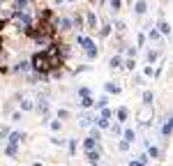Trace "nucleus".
Instances as JSON below:
<instances>
[{
  "instance_id": "nucleus-1",
  "label": "nucleus",
  "mask_w": 173,
  "mask_h": 166,
  "mask_svg": "<svg viewBox=\"0 0 173 166\" xmlns=\"http://www.w3.org/2000/svg\"><path fill=\"white\" fill-rule=\"evenodd\" d=\"M33 67L42 76H46L51 69H55V67H60V49H58V44H51L46 51L37 53L33 58Z\"/></svg>"
},
{
  "instance_id": "nucleus-2",
  "label": "nucleus",
  "mask_w": 173,
  "mask_h": 166,
  "mask_svg": "<svg viewBox=\"0 0 173 166\" xmlns=\"http://www.w3.org/2000/svg\"><path fill=\"white\" fill-rule=\"evenodd\" d=\"M14 18H16V23H18V28H30V16L28 14H23V12H14Z\"/></svg>"
},
{
  "instance_id": "nucleus-3",
  "label": "nucleus",
  "mask_w": 173,
  "mask_h": 166,
  "mask_svg": "<svg viewBox=\"0 0 173 166\" xmlns=\"http://www.w3.org/2000/svg\"><path fill=\"white\" fill-rule=\"evenodd\" d=\"M78 44L86 49V51H90V49H95V44H92V39H88V37H78Z\"/></svg>"
},
{
  "instance_id": "nucleus-4",
  "label": "nucleus",
  "mask_w": 173,
  "mask_h": 166,
  "mask_svg": "<svg viewBox=\"0 0 173 166\" xmlns=\"http://www.w3.org/2000/svg\"><path fill=\"white\" fill-rule=\"evenodd\" d=\"M134 9H136V14H146V9H148L146 0H136V5H134Z\"/></svg>"
},
{
  "instance_id": "nucleus-5",
  "label": "nucleus",
  "mask_w": 173,
  "mask_h": 166,
  "mask_svg": "<svg viewBox=\"0 0 173 166\" xmlns=\"http://www.w3.org/2000/svg\"><path fill=\"white\" fill-rule=\"evenodd\" d=\"M21 139H26V136H23L21 131H14V134H9V143H12V145H16Z\"/></svg>"
},
{
  "instance_id": "nucleus-6",
  "label": "nucleus",
  "mask_w": 173,
  "mask_h": 166,
  "mask_svg": "<svg viewBox=\"0 0 173 166\" xmlns=\"http://www.w3.org/2000/svg\"><path fill=\"white\" fill-rule=\"evenodd\" d=\"M88 26L92 28V30H97V16H95V14H92V12L88 14Z\"/></svg>"
},
{
  "instance_id": "nucleus-7",
  "label": "nucleus",
  "mask_w": 173,
  "mask_h": 166,
  "mask_svg": "<svg viewBox=\"0 0 173 166\" xmlns=\"http://www.w3.org/2000/svg\"><path fill=\"white\" fill-rule=\"evenodd\" d=\"M83 148L90 152V150H95V136H90V139H86V143H83Z\"/></svg>"
},
{
  "instance_id": "nucleus-8",
  "label": "nucleus",
  "mask_w": 173,
  "mask_h": 166,
  "mask_svg": "<svg viewBox=\"0 0 173 166\" xmlns=\"http://www.w3.org/2000/svg\"><path fill=\"white\" fill-rule=\"evenodd\" d=\"M55 26L60 28V30H67V28L72 26V21H69V18H60V21H58V23H55Z\"/></svg>"
},
{
  "instance_id": "nucleus-9",
  "label": "nucleus",
  "mask_w": 173,
  "mask_h": 166,
  "mask_svg": "<svg viewBox=\"0 0 173 166\" xmlns=\"http://www.w3.org/2000/svg\"><path fill=\"white\" fill-rule=\"evenodd\" d=\"M159 32H164V35H169V32H171V28H169V23H166V21H159Z\"/></svg>"
},
{
  "instance_id": "nucleus-10",
  "label": "nucleus",
  "mask_w": 173,
  "mask_h": 166,
  "mask_svg": "<svg viewBox=\"0 0 173 166\" xmlns=\"http://www.w3.org/2000/svg\"><path fill=\"white\" fill-rule=\"evenodd\" d=\"M162 134H164V136H169V134H171V120H166V122H164V127H162Z\"/></svg>"
},
{
  "instance_id": "nucleus-11",
  "label": "nucleus",
  "mask_w": 173,
  "mask_h": 166,
  "mask_svg": "<svg viewBox=\"0 0 173 166\" xmlns=\"http://www.w3.org/2000/svg\"><path fill=\"white\" fill-rule=\"evenodd\" d=\"M134 141V129H127L125 131V143H132Z\"/></svg>"
},
{
  "instance_id": "nucleus-12",
  "label": "nucleus",
  "mask_w": 173,
  "mask_h": 166,
  "mask_svg": "<svg viewBox=\"0 0 173 166\" xmlns=\"http://www.w3.org/2000/svg\"><path fill=\"white\" fill-rule=\"evenodd\" d=\"M5 152H7L9 157H14V155H16V145H12V143H9L7 148H5Z\"/></svg>"
},
{
  "instance_id": "nucleus-13",
  "label": "nucleus",
  "mask_w": 173,
  "mask_h": 166,
  "mask_svg": "<svg viewBox=\"0 0 173 166\" xmlns=\"http://www.w3.org/2000/svg\"><path fill=\"white\" fill-rule=\"evenodd\" d=\"M81 106H83V108L92 106V99H90V97H81Z\"/></svg>"
},
{
  "instance_id": "nucleus-14",
  "label": "nucleus",
  "mask_w": 173,
  "mask_h": 166,
  "mask_svg": "<svg viewBox=\"0 0 173 166\" xmlns=\"http://www.w3.org/2000/svg\"><path fill=\"white\" fill-rule=\"evenodd\" d=\"M127 108H118V120H127Z\"/></svg>"
},
{
  "instance_id": "nucleus-15",
  "label": "nucleus",
  "mask_w": 173,
  "mask_h": 166,
  "mask_svg": "<svg viewBox=\"0 0 173 166\" xmlns=\"http://www.w3.org/2000/svg\"><path fill=\"white\" fill-rule=\"evenodd\" d=\"M106 92H120V88L113 86V83H106Z\"/></svg>"
},
{
  "instance_id": "nucleus-16",
  "label": "nucleus",
  "mask_w": 173,
  "mask_h": 166,
  "mask_svg": "<svg viewBox=\"0 0 173 166\" xmlns=\"http://www.w3.org/2000/svg\"><path fill=\"white\" fill-rule=\"evenodd\" d=\"M88 159H90V162H97V159H99V152L90 150V152H88Z\"/></svg>"
},
{
  "instance_id": "nucleus-17",
  "label": "nucleus",
  "mask_w": 173,
  "mask_h": 166,
  "mask_svg": "<svg viewBox=\"0 0 173 166\" xmlns=\"http://www.w3.org/2000/svg\"><path fill=\"white\" fill-rule=\"evenodd\" d=\"M26 2L28 0H16V2H14V12H21V7H23Z\"/></svg>"
},
{
  "instance_id": "nucleus-18",
  "label": "nucleus",
  "mask_w": 173,
  "mask_h": 166,
  "mask_svg": "<svg viewBox=\"0 0 173 166\" xmlns=\"http://www.w3.org/2000/svg\"><path fill=\"white\" fill-rule=\"evenodd\" d=\"M21 108H23V111H30V108H33V104H30L28 99H23V102H21Z\"/></svg>"
},
{
  "instance_id": "nucleus-19",
  "label": "nucleus",
  "mask_w": 173,
  "mask_h": 166,
  "mask_svg": "<svg viewBox=\"0 0 173 166\" xmlns=\"http://www.w3.org/2000/svg\"><path fill=\"white\" fill-rule=\"evenodd\" d=\"M97 125H99V127H104V129H106V127H111V122H109V120H104V118H99V120H97Z\"/></svg>"
},
{
  "instance_id": "nucleus-20",
  "label": "nucleus",
  "mask_w": 173,
  "mask_h": 166,
  "mask_svg": "<svg viewBox=\"0 0 173 166\" xmlns=\"http://www.w3.org/2000/svg\"><path fill=\"white\" fill-rule=\"evenodd\" d=\"M143 102L150 104V102H152V92H143Z\"/></svg>"
},
{
  "instance_id": "nucleus-21",
  "label": "nucleus",
  "mask_w": 173,
  "mask_h": 166,
  "mask_svg": "<svg viewBox=\"0 0 173 166\" xmlns=\"http://www.w3.org/2000/svg\"><path fill=\"white\" fill-rule=\"evenodd\" d=\"M106 104H109V99H106V97H102V99L97 102V106H99V108H106Z\"/></svg>"
},
{
  "instance_id": "nucleus-22",
  "label": "nucleus",
  "mask_w": 173,
  "mask_h": 166,
  "mask_svg": "<svg viewBox=\"0 0 173 166\" xmlns=\"http://www.w3.org/2000/svg\"><path fill=\"white\" fill-rule=\"evenodd\" d=\"M28 67H30V62H21V65H18V67H16V69H18V72H26Z\"/></svg>"
},
{
  "instance_id": "nucleus-23",
  "label": "nucleus",
  "mask_w": 173,
  "mask_h": 166,
  "mask_svg": "<svg viewBox=\"0 0 173 166\" xmlns=\"http://www.w3.org/2000/svg\"><path fill=\"white\" fill-rule=\"evenodd\" d=\"M111 67H120V58H118V55L111 58Z\"/></svg>"
},
{
  "instance_id": "nucleus-24",
  "label": "nucleus",
  "mask_w": 173,
  "mask_h": 166,
  "mask_svg": "<svg viewBox=\"0 0 173 166\" xmlns=\"http://www.w3.org/2000/svg\"><path fill=\"white\" fill-rule=\"evenodd\" d=\"M109 2H111L113 9H120V0H109Z\"/></svg>"
},
{
  "instance_id": "nucleus-25",
  "label": "nucleus",
  "mask_w": 173,
  "mask_h": 166,
  "mask_svg": "<svg viewBox=\"0 0 173 166\" xmlns=\"http://www.w3.org/2000/svg\"><path fill=\"white\" fill-rule=\"evenodd\" d=\"M148 152H150V157H157V155H159V150L152 148V145H150V150H148Z\"/></svg>"
},
{
  "instance_id": "nucleus-26",
  "label": "nucleus",
  "mask_w": 173,
  "mask_h": 166,
  "mask_svg": "<svg viewBox=\"0 0 173 166\" xmlns=\"http://www.w3.org/2000/svg\"><path fill=\"white\" fill-rule=\"evenodd\" d=\"M125 67H127V69H134L136 65H134V60H127V62H125Z\"/></svg>"
},
{
  "instance_id": "nucleus-27",
  "label": "nucleus",
  "mask_w": 173,
  "mask_h": 166,
  "mask_svg": "<svg viewBox=\"0 0 173 166\" xmlns=\"http://www.w3.org/2000/svg\"><path fill=\"white\" fill-rule=\"evenodd\" d=\"M129 166H146L143 162H129Z\"/></svg>"
},
{
  "instance_id": "nucleus-28",
  "label": "nucleus",
  "mask_w": 173,
  "mask_h": 166,
  "mask_svg": "<svg viewBox=\"0 0 173 166\" xmlns=\"http://www.w3.org/2000/svg\"><path fill=\"white\" fill-rule=\"evenodd\" d=\"M0 139H2V131H0Z\"/></svg>"
},
{
  "instance_id": "nucleus-29",
  "label": "nucleus",
  "mask_w": 173,
  "mask_h": 166,
  "mask_svg": "<svg viewBox=\"0 0 173 166\" xmlns=\"http://www.w3.org/2000/svg\"><path fill=\"white\" fill-rule=\"evenodd\" d=\"M35 166H42V164H35Z\"/></svg>"
},
{
  "instance_id": "nucleus-30",
  "label": "nucleus",
  "mask_w": 173,
  "mask_h": 166,
  "mask_svg": "<svg viewBox=\"0 0 173 166\" xmlns=\"http://www.w3.org/2000/svg\"><path fill=\"white\" fill-rule=\"evenodd\" d=\"M0 2H2V0H0Z\"/></svg>"
},
{
  "instance_id": "nucleus-31",
  "label": "nucleus",
  "mask_w": 173,
  "mask_h": 166,
  "mask_svg": "<svg viewBox=\"0 0 173 166\" xmlns=\"http://www.w3.org/2000/svg\"><path fill=\"white\" fill-rule=\"evenodd\" d=\"M0 44H2V42H0Z\"/></svg>"
}]
</instances>
